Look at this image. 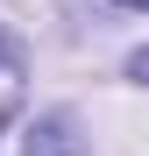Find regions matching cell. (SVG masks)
Returning a JSON list of instances; mask_svg holds the SVG:
<instances>
[{
	"mask_svg": "<svg viewBox=\"0 0 149 156\" xmlns=\"http://www.w3.org/2000/svg\"><path fill=\"white\" fill-rule=\"evenodd\" d=\"M21 156H85V142H78V128L64 114H43L29 128V142H21Z\"/></svg>",
	"mask_w": 149,
	"mask_h": 156,
	"instance_id": "6da1fadb",
	"label": "cell"
},
{
	"mask_svg": "<svg viewBox=\"0 0 149 156\" xmlns=\"http://www.w3.org/2000/svg\"><path fill=\"white\" fill-rule=\"evenodd\" d=\"M128 78H142V85H149V50H135V57H128Z\"/></svg>",
	"mask_w": 149,
	"mask_h": 156,
	"instance_id": "7a4b0ae2",
	"label": "cell"
},
{
	"mask_svg": "<svg viewBox=\"0 0 149 156\" xmlns=\"http://www.w3.org/2000/svg\"><path fill=\"white\" fill-rule=\"evenodd\" d=\"M121 7H149V0H121Z\"/></svg>",
	"mask_w": 149,
	"mask_h": 156,
	"instance_id": "3957f363",
	"label": "cell"
},
{
	"mask_svg": "<svg viewBox=\"0 0 149 156\" xmlns=\"http://www.w3.org/2000/svg\"><path fill=\"white\" fill-rule=\"evenodd\" d=\"M7 114H14V107H0V121H7Z\"/></svg>",
	"mask_w": 149,
	"mask_h": 156,
	"instance_id": "277c9868",
	"label": "cell"
}]
</instances>
